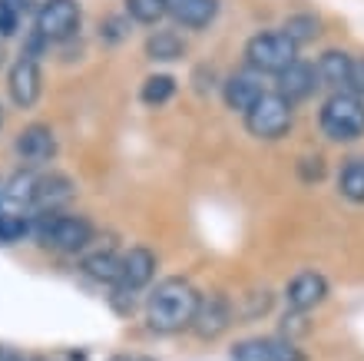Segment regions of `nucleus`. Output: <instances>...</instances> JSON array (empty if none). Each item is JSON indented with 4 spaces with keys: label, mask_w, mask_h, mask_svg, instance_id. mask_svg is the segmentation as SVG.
I'll return each mask as SVG.
<instances>
[{
    "label": "nucleus",
    "mask_w": 364,
    "mask_h": 361,
    "mask_svg": "<svg viewBox=\"0 0 364 361\" xmlns=\"http://www.w3.org/2000/svg\"><path fill=\"white\" fill-rule=\"evenodd\" d=\"M325 295H328V278L321 272H298L285 286V305L288 312L301 315L325 302Z\"/></svg>",
    "instance_id": "obj_12"
},
{
    "label": "nucleus",
    "mask_w": 364,
    "mask_h": 361,
    "mask_svg": "<svg viewBox=\"0 0 364 361\" xmlns=\"http://www.w3.org/2000/svg\"><path fill=\"white\" fill-rule=\"evenodd\" d=\"M235 361H305V355L298 352L285 338H249L232 348Z\"/></svg>",
    "instance_id": "obj_14"
},
{
    "label": "nucleus",
    "mask_w": 364,
    "mask_h": 361,
    "mask_svg": "<svg viewBox=\"0 0 364 361\" xmlns=\"http://www.w3.org/2000/svg\"><path fill=\"white\" fill-rule=\"evenodd\" d=\"M166 17H173L179 27L202 30L219 17V0H166Z\"/></svg>",
    "instance_id": "obj_16"
},
{
    "label": "nucleus",
    "mask_w": 364,
    "mask_h": 361,
    "mask_svg": "<svg viewBox=\"0 0 364 361\" xmlns=\"http://www.w3.org/2000/svg\"><path fill=\"white\" fill-rule=\"evenodd\" d=\"M321 133L335 143H351L364 136V100L355 93H331L318 113Z\"/></svg>",
    "instance_id": "obj_3"
},
{
    "label": "nucleus",
    "mask_w": 364,
    "mask_h": 361,
    "mask_svg": "<svg viewBox=\"0 0 364 361\" xmlns=\"http://www.w3.org/2000/svg\"><path fill=\"white\" fill-rule=\"evenodd\" d=\"M291 120H295L291 103H288L285 96L265 90V96L245 113V130L255 140H278V136H285L291 130Z\"/></svg>",
    "instance_id": "obj_6"
},
{
    "label": "nucleus",
    "mask_w": 364,
    "mask_h": 361,
    "mask_svg": "<svg viewBox=\"0 0 364 361\" xmlns=\"http://www.w3.org/2000/svg\"><path fill=\"white\" fill-rule=\"evenodd\" d=\"M33 361H43V358H33Z\"/></svg>",
    "instance_id": "obj_34"
},
{
    "label": "nucleus",
    "mask_w": 364,
    "mask_h": 361,
    "mask_svg": "<svg viewBox=\"0 0 364 361\" xmlns=\"http://www.w3.org/2000/svg\"><path fill=\"white\" fill-rule=\"evenodd\" d=\"M0 361H30V358L20 355L17 348H10V345H0Z\"/></svg>",
    "instance_id": "obj_30"
},
{
    "label": "nucleus",
    "mask_w": 364,
    "mask_h": 361,
    "mask_svg": "<svg viewBox=\"0 0 364 361\" xmlns=\"http://www.w3.org/2000/svg\"><path fill=\"white\" fill-rule=\"evenodd\" d=\"M80 23H83L80 0H40L37 14H33V30L47 43H63V40L77 37Z\"/></svg>",
    "instance_id": "obj_5"
},
{
    "label": "nucleus",
    "mask_w": 364,
    "mask_h": 361,
    "mask_svg": "<svg viewBox=\"0 0 364 361\" xmlns=\"http://www.w3.org/2000/svg\"><path fill=\"white\" fill-rule=\"evenodd\" d=\"M176 93V80L169 73H153L143 80V90H139V100H143L146 106H163L169 103Z\"/></svg>",
    "instance_id": "obj_21"
},
{
    "label": "nucleus",
    "mask_w": 364,
    "mask_h": 361,
    "mask_svg": "<svg viewBox=\"0 0 364 361\" xmlns=\"http://www.w3.org/2000/svg\"><path fill=\"white\" fill-rule=\"evenodd\" d=\"M199 288L189 278H163L146 298V322L159 335H173L182 328H192L196 308H199Z\"/></svg>",
    "instance_id": "obj_1"
},
{
    "label": "nucleus",
    "mask_w": 364,
    "mask_h": 361,
    "mask_svg": "<svg viewBox=\"0 0 364 361\" xmlns=\"http://www.w3.org/2000/svg\"><path fill=\"white\" fill-rule=\"evenodd\" d=\"M126 17L153 27V23H159L166 17V0H126Z\"/></svg>",
    "instance_id": "obj_23"
},
{
    "label": "nucleus",
    "mask_w": 364,
    "mask_h": 361,
    "mask_svg": "<svg viewBox=\"0 0 364 361\" xmlns=\"http://www.w3.org/2000/svg\"><path fill=\"white\" fill-rule=\"evenodd\" d=\"M4 57H7V53H4V43H0V67H4Z\"/></svg>",
    "instance_id": "obj_31"
},
{
    "label": "nucleus",
    "mask_w": 364,
    "mask_h": 361,
    "mask_svg": "<svg viewBox=\"0 0 364 361\" xmlns=\"http://www.w3.org/2000/svg\"><path fill=\"white\" fill-rule=\"evenodd\" d=\"M119 262H123V256H119L116 248H93L90 256H83V272H87L93 282L116 286V278H119Z\"/></svg>",
    "instance_id": "obj_18"
},
{
    "label": "nucleus",
    "mask_w": 364,
    "mask_h": 361,
    "mask_svg": "<svg viewBox=\"0 0 364 361\" xmlns=\"http://www.w3.org/2000/svg\"><path fill=\"white\" fill-rule=\"evenodd\" d=\"M338 192H341L348 202L364 206V156L345 159L341 172H338Z\"/></svg>",
    "instance_id": "obj_19"
},
{
    "label": "nucleus",
    "mask_w": 364,
    "mask_h": 361,
    "mask_svg": "<svg viewBox=\"0 0 364 361\" xmlns=\"http://www.w3.org/2000/svg\"><path fill=\"white\" fill-rule=\"evenodd\" d=\"M229 325H232L229 298L219 292L199 295V308H196V318H192V332L199 335V338H219Z\"/></svg>",
    "instance_id": "obj_11"
},
{
    "label": "nucleus",
    "mask_w": 364,
    "mask_h": 361,
    "mask_svg": "<svg viewBox=\"0 0 364 361\" xmlns=\"http://www.w3.org/2000/svg\"><path fill=\"white\" fill-rule=\"evenodd\" d=\"M318 86H321V83H318L315 63H308V60H295L288 70H282V73H278V90H275V93L285 96L288 103L295 106V103H301V100H308Z\"/></svg>",
    "instance_id": "obj_15"
},
{
    "label": "nucleus",
    "mask_w": 364,
    "mask_h": 361,
    "mask_svg": "<svg viewBox=\"0 0 364 361\" xmlns=\"http://www.w3.org/2000/svg\"><path fill=\"white\" fill-rule=\"evenodd\" d=\"M100 33H103L109 43H119V40L126 37V20L123 17H109L103 27H100Z\"/></svg>",
    "instance_id": "obj_26"
},
{
    "label": "nucleus",
    "mask_w": 364,
    "mask_h": 361,
    "mask_svg": "<svg viewBox=\"0 0 364 361\" xmlns=\"http://www.w3.org/2000/svg\"><path fill=\"white\" fill-rule=\"evenodd\" d=\"M298 169H301V179L305 182H315L325 176V162H321V156H315V159H301Z\"/></svg>",
    "instance_id": "obj_28"
},
{
    "label": "nucleus",
    "mask_w": 364,
    "mask_h": 361,
    "mask_svg": "<svg viewBox=\"0 0 364 361\" xmlns=\"http://www.w3.org/2000/svg\"><path fill=\"white\" fill-rule=\"evenodd\" d=\"M73 179L63 176V172H37V179H33V199H30V209L33 212H60L63 202L73 199Z\"/></svg>",
    "instance_id": "obj_10"
},
{
    "label": "nucleus",
    "mask_w": 364,
    "mask_h": 361,
    "mask_svg": "<svg viewBox=\"0 0 364 361\" xmlns=\"http://www.w3.org/2000/svg\"><path fill=\"white\" fill-rule=\"evenodd\" d=\"M4 4H7L20 20L27 17V14H37V7H40V0H4Z\"/></svg>",
    "instance_id": "obj_29"
},
{
    "label": "nucleus",
    "mask_w": 364,
    "mask_h": 361,
    "mask_svg": "<svg viewBox=\"0 0 364 361\" xmlns=\"http://www.w3.org/2000/svg\"><path fill=\"white\" fill-rule=\"evenodd\" d=\"M351 60L345 50H325L318 57V83L331 86L335 93H348V76H351Z\"/></svg>",
    "instance_id": "obj_17"
},
{
    "label": "nucleus",
    "mask_w": 364,
    "mask_h": 361,
    "mask_svg": "<svg viewBox=\"0 0 364 361\" xmlns=\"http://www.w3.org/2000/svg\"><path fill=\"white\" fill-rule=\"evenodd\" d=\"M298 60V43L282 33V30H262L245 43V63L252 73H282Z\"/></svg>",
    "instance_id": "obj_4"
},
{
    "label": "nucleus",
    "mask_w": 364,
    "mask_h": 361,
    "mask_svg": "<svg viewBox=\"0 0 364 361\" xmlns=\"http://www.w3.org/2000/svg\"><path fill=\"white\" fill-rule=\"evenodd\" d=\"M0 126H4V103H0Z\"/></svg>",
    "instance_id": "obj_33"
},
{
    "label": "nucleus",
    "mask_w": 364,
    "mask_h": 361,
    "mask_svg": "<svg viewBox=\"0 0 364 361\" xmlns=\"http://www.w3.org/2000/svg\"><path fill=\"white\" fill-rule=\"evenodd\" d=\"M23 236H33V216L0 209V242H20Z\"/></svg>",
    "instance_id": "obj_22"
},
{
    "label": "nucleus",
    "mask_w": 364,
    "mask_h": 361,
    "mask_svg": "<svg viewBox=\"0 0 364 361\" xmlns=\"http://www.w3.org/2000/svg\"><path fill=\"white\" fill-rule=\"evenodd\" d=\"M282 33H285L291 43H308V40L318 37V17H311V14H295V17L285 20V27H282Z\"/></svg>",
    "instance_id": "obj_24"
},
{
    "label": "nucleus",
    "mask_w": 364,
    "mask_h": 361,
    "mask_svg": "<svg viewBox=\"0 0 364 361\" xmlns=\"http://www.w3.org/2000/svg\"><path fill=\"white\" fill-rule=\"evenodd\" d=\"M262 96H265V83H262V76L252 73V70L232 73L229 80L222 83V100H225V106L235 110V113H249Z\"/></svg>",
    "instance_id": "obj_13"
},
{
    "label": "nucleus",
    "mask_w": 364,
    "mask_h": 361,
    "mask_svg": "<svg viewBox=\"0 0 364 361\" xmlns=\"http://www.w3.org/2000/svg\"><path fill=\"white\" fill-rule=\"evenodd\" d=\"M156 276V256L146 246H133L123 252V262H119V278H116V295H129L143 292Z\"/></svg>",
    "instance_id": "obj_7"
},
{
    "label": "nucleus",
    "mask_w": 364,
    "mask_h": 361,
    "mask_svg": "<svg viewBox=\"0 0 364 361\" xmlns=\"http://www.w3.org/2000/svg\"><path fill=\"white\" fill-rule=\"evenodd\" d=\"M40 90H43L40 63L33 57H23V53H20L7 73V93H10V100H14V106H17V110H30V106L40 100Z\"/></svg>",
    "instance_id": "obj_8"
},
{
    "label": "nucleus",
    "mask_w": 364,
    "mask_h": 361,
    "mask_svg": "<svg viewBox=\"0 0 364 361\" xmlns=\"http://www.w3.org/2000/svg\"><path fill=\"white\" fill-rule=\"evenodd\" d=\"M33 239L50 252H83L93 242V222L70 212H43L33 216Z\"/></svg>",
    "instance_id": "obj_2"
},
{
    "label": "nucleus",
    "mask_w": 364,
    "mask_h": 361,
    "mask_svg": "<svg viewBox=\"0 0 364 361\" xmlns=\"http://www.w3.org/2000/svg\"><path fill=\"white\" fill-rule=\"evenodd\" d=\"M109 361H133V358H123V355H116V358H109Z\"/></svg>",
    "instance_id": "obj_32"
},
{
    "label": "nucleus",
    "mask_w": 364,
    "mask_h": 361,
    "mask_svg": "<svg viewBox=\"0 0 364 361\" xmlns=\"http://www.w3.org/2000/svg\"><path fill=\"white\" fill-rule=\"evenodd\" d=\"M17 27H20V17L7 7V4H4V0H0V40L14 37V33H17Z\"/></svg>",
    "instance_id": "obj_25"
},
{
    "label": "nucleus",
    "mask_w": 364,
    "mask_h": 361,
    "mask_svg": "<svg viewBox=\"0 0 364 361\" xmlns=\"http://www.w3.org/2000/svg\"><path fill=\"white\" fill-rule=\"evenodd\" d=\"M348 93L364 96V57L351 60V76H348Z\"/></svg>",
    "instance_id": "obj_27"
},
{
    "label": "nucleus",
    "mask_w": 364,
    "mask_h": 361,
    "mask_svg": "<svg viewBox=\"0 0 364 361\" xmlns=\"http://www.w3.org/2000/svg\"><path fill=\"white\" fill-rule=\"evenodd\" d=\"M182 53H186V43H182V37L173 33V30H156V33H149V40H146V57L149 60L169 63V60H179Z\"/></svg>",
    "instance_id": "obj_20"
},
{
    "label": "nucleus",
    "mask_w": 364,
    "mask_h": 361,
    "mask_svg": "<svg viewBox=\"0 0 364 361\" xmlns=\"http://www.w3.org/2000/svg\"><path fill=\"white\" fill-rule=\"evenodd\" d=\"M14 150H17L20 162L27 169H37V166H43V162H50L57 156V133L47 123H30L17 133Z\"/></svg>",
    "instance_id": "obj_9"
}]
</instances>
